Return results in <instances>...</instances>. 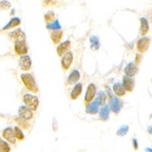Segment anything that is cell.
<instances>
[{
  "instance_id": "6da1fadb",
  "label": "cell",
  "mask_w": 152,
  "mask_h": 152,
  "mask_svg": "<svg viewBox=\"0 0 152 152\" xmlns=\"http://www.w3.org/2000/svg\"><path fill=\"white\" fill-rule=\"evenodd\" d=\"M24 86L26 87L28 90L33 93H37L38 91V87L37 85L34 77L30 74H23L21 75Z\"/></svg>"
},
{
  "instance_id": "7a4b0ae2",
  "label": "cell",
  "mask_w": 152,
  "mask_h": 152,
  "mask_svg": "<svg viewBox=\"0 0 152 152\" xmlns=\"http://www.w3.org/2000/svg\"><path fill=\"white\" fill-rule=\"evenodd\" d=\"M23 100L27 107H29L31 110H36L37 109L38 105H39V100L36 96L28 94L24 95L23 97Z\"/></svg>"
},
{
  "instance_id": "3957f363",
  "label": "cell",
  "mask_w": 152,
  "mask_h": 152,
  "mask_svg": "<svg viewBox=\"0 0 152 152\" xmlns=\"http://www.w3.org/2000/svg\"><path fill=\"white\" fill-rule=\"evenodd\" d=\"M15 51L16 52V53L19 54V55H24V54H26L28 53V47H27L25 40L15 41Z\"/></svg>"
},
{
  "instance_id": "277c9868",
  "label": "cell",
  "mask_w": 152,
  "mask_h": 152,
  "mask_svg": "<svg viewBox=\"0 0 152 152\" xmlns=\"http://www.w3.org/2000/svg\"><path fill=\"white\" fill-rule=\"evenodd\" d=\"M2 136L5 140H7L9 143L15 144L16 143V136L15 130L12 129V128H6L4 129L2 132Z\"/></svg>"
},
{
  "instance_id": "5b68a950",
  "label": "cell",
  "mask_w": 152,
  "mask_h": 152,
  "mask_svg": "<svg viewBox=\"0 0 152 152\" xmlns=\"http://www.w3.org/2000/svg\"><path fill=\"white\" fill-rule=\"evenodd\" d=\"M19 67L22 71H28L31 67V59L28 56H21L19 59Z\"/></svg>"
},
{
  "instance_id": "8992f818",
  "label": "cell",
  "mask_w": 152,
  "mask_h": 152,
  "mask_svg": "<svg viewBox=\"0 0 152 152\" xmlns=\"http://www.w3.org/2000/svg\"><path fill=\"white\" fill-rule=\"evenodd\" d=\"M73 60V56L71 52H67L65 53L64 56L62 57V61H61V64H62V69L64 70H68L71 66L72 62Z\"/></svg>"
},
{
  "instance_id": "52a82bcc",
  "label": "cell",
  "mask_w": 152,
  "mask_h": 152,
  "mask_svg": "<svg viewBox=\"0 0 152 152\" xmlns=\"http://www.w3.org/2000/svg\"><path fill=\"white\" fill-rule=\"evenodd\" d=\"M18 114L20 117L26 119V120H29L33 117V113H32L31 110L29 107H24V106H21V107H19Z\"/></svg>"
},
{
  "instance_id": "ba28073f",
  "label": "cell",
  "mask_w": 152,
  "mask_h": 152,
  "mask_svg": "<svg viewBox=\"0 0 152 152\" xmlns=\"http://www.w3.org/2000/svg\"><path fill=\"white\" fill-rule=\"evenodd\" d=\"M149 45H150V39L148 37H143L137 43V50L138 52L145 53L148 49Z\"/></svg>"
},
{
  "instance_id": "9c48e42d",
  "label": "cell",
  "mask_w": 152,
  "mask_h": 152,
  "mask_svg": "<svg viewBox=\"0 0 152 152\" xmlns=\"http://www.w3.org/2000/svg\"><path fill=\"white\" fill-rule=\"evenodd\" d=\"M95 94H96V87L93 84H91L89 85V86L88 87V89H87L86 94H85V101L87 103L91 102V100H93V99L94 98Z\"/></svg>"
},
{
  "instance_id": "30bf717a",
  "label": "cell",
  "mask_w": 152,
  "mask_h": 152,
  "mask_svg": "<svg viewBox=\"0 0 152 152\" xmlns=\"http://www.w3.org/2000/svg\"><path fill=\"white\" fill-rule=\"evenodd\" d=\"M9 36H10L12 40H15V41L25 40V34L20 28H18L15 31L11 32L9 34Z\"/></svg>"
},
{
  "instance_id": "8fae6325",
  "label": "cell",
  "mask_w": 152,
  "mask_h": 152,
  "mask_svg": "<svg viewBox=\"0 0 152 152\" xmlns=\"http://www.w3.org/2000/svg\"><path fill=\"white\" fill-rule=\"evenodd\" d=\"M123 86L125 89L128 91H132L134 86H135V82L134 80L132 79L129 76H125L123 78Z\"/></svg>"
},
{
  "instance_id": "7c38bea8",
  "label": "cell",
  "mask_w": 152,
  "mask_h": 152,
  "mask_svg": "<svg viewBox=\"0 0 152 152\" xmlns=\"http://www.w3.org/2000/svg\"><path fill=\"white\" fill-rule=\"evenodd\" d=\"M124 72L127 76L133 77V76L135 75L136 73L138 72V68H137V66L134 63H129L126 66V68H125Z\"/></svg>"
},
{
  "instance_id": "4fadbf2b",
  "label": "cell",
  "mask_w": 152,
  "mask_h": 152,
  "mask_svg": "<svg viewBox=\"0 0 152 152\" xmlns=\"http://www.w3.org/2000/svg\"><path fill=\"white\" fill-rule=\"evenodd\" d=\"M141 21V28H140V34L144 36L149 31V24L148 21L145 18H142Z\"/></svg>"
},
{
  "instance_id": "5bb4252c",
  "label": "cell",
  "mask_w": 152,
  "mask_h": 152,
  "mask_svg": "<svg viewBox=\"0 0 152 152\" xmlns=\"http://www.w3.org/2000/svg\"><path fill=\"white\" fill-rule=\"evenodd\" d=\"M81 91H82V85H81V84L76 85L74 87V88H73V90L72 91L71 94H70L71 98L72 99V100L77 99L81 94Z\"/></svg>"
},
{
  "instance_id": "9a60e30c",
  "label": "cell",
  "mask_w": 152,
  "mask_h": 152,
  "mask_svg": "<svg viewBox=\"0 0 152 152\" xmlns=\"http://www.w3.org/2000/svg\"><path fill=\"white\" fill-rule=\"evenodd\" d=\"M80 78V73L78 70H74L71 74L69 75V78H68L67 82L68 84H74L76 81H78Z\"/></svg>"
},
{
  "instance_id": "2e32d148",
  "label": "cell",
  "mask_w": 152,
  "mask_h": 152,
  "mask_svg": "<svg viewBox=\"0 0 152 152\" xmlns=\"http://www.w3.org/2000/svg\"><path fill=\"white\" fill-rule=\"evenodd\" d=\"M113 91L119 97H122L126 94V89L124 86L119 83H116L113 85Z\"/></svg>"
},
{
  "instance_id": "e0dca14e",
  "label": "cell",
  "mask_w": 152,
  "mask_h": 152,
  "mask_svg": "<svg viewBox=\"0 0 152 152\" xmlns=\"http://www.w3.org/2000/svg\"><path fill=\"white\" fill-rule=\"evenodd\" d=\"M21 24V20L18 18H13L10 20L9 23L3 28V30H8L10 28H15V27L18 26L19 24Z\"/></svg>"
},
{
  "instance_id": "ac0fdd59",
  "label": "cell",
  "mask_w": 152,
  "mask_h": 152,
  "mask_svg": "<svg viewBox=\"0 0 152 152\" xmlns=\"http://www.w3.org/2000/svg\"><path fill=\"white\" fill-rule=\"evenodd\" d=\"M70 44H71V43H70V41H69V40L65 41L64 43H61L60 45L57 47V53H58V55L62 56V54L64 53L66 50L69 49V47H70Z\"/></svg>"
},
{
  "instance_id": "d6986e66",
  "label": "cell",
  "mask_w": 152,
  "mask_h": 152,
  "mask_svg": "<svg viewBox=\"0 0 152 152\" xmlns=\"http://www.w3.org/2000/svg\"><path fill=\"white\" fill-rule=\"evenodd\" d=\"M62 34H63L62 31H56L53 32L52 34H51V39L55 44H58L60 42L62 37Z\"/></svg>"
},
{
  "instance_id": "ffe728a7",
  "label": "cell",
  "mask_w": 152,
  "mask_h": 152,
  "mask_svg": "<svg viewBox=\"0 0 152 152\" xmlns=\"http://www.w3.org/2000/svg\"><path fill=\"white\" fill-rule=\"evenodd\" d=\"M11 149L8 143L4 142L2 138H0V152H9Z\"/></svg>"
},
{
  "instance_id": "44dd1931",
  "label": "cell",
  "mask_w": 152,
  "mask_h": 152,
  "mask_svg": "<svg viewBox=\"0 0 152 152\" xmlns=\"http://www.w3.org/2000/svg\"><path fill=\"white\" fill-rule=\"evenodd\" d=\"M15 121L17 122L18 125L21 126L24 129H27L28 128V124L26 123V119H23V118H16Z\"/></svg>"
},
{
  "instance_id": "7402d4cb",
  "label": "cell",
  "mask_w": 152,
  "mask_h": 152,
  "mask_svg": "<svg viewBox=\"0 0 152 152\" xmlns=\"http://www.w3.org/2000/svg\"><path fill=\"white\" fill-rule=\"evenodd\" d=\"M54 17V12H52V11H50L45 15V17H44V19H45L46 22L47 23H51L53 21Z\"/></svg>"
},
{
  "instance_id": "603a6c76",
  "label": "cell",
  "mask_w": 152,
  "mask_h": 152,
  "mask_svg": "<svg viewBox=\"0 0 152 152\" xmlns=\"http://www.w3.org/2000/svg\"><path fill=\"white\" fill-rule=\"evenodd\" d=\"M11 3L6 0H3L0 2V9L1 10H8L10 9Z\"/></svg>"
},
{
  "instance_id": "cb8c5ba5",
  "label": "cell",
  "mask_w": 152,
  "mask_h": 152,
  "mask_svg": "<svg viewBox=\"0 0 152 152\" xmlns=\"http://www.w3.org/2000/svg\"><path fill=\"white\" fill-rule=\"evenodd\" d=\"M100 116L103 118V119H107L109 116V110H108V108L107 107H104L101 109L100 113Z\"/></svg>"
},
{
  "instance_id": "d4e9b609",
  "label": "cell",
  "mask_w": 152,
  "mask_h": 152,
  "mask_svg": "<svg viewBox=\"0 0 152 152\" xmlns=\"http://www.w3.org/2000/svg\"><path fill=\"white\" fill-rule=\"evenodd\" d=\"M14 130H15V133L16 138H18L19 140H23V139L24 138V135H23L22 132H21V130L18 127H15Z\"/></svg>"
},
{
  "instance_id": "484cf974",
  "label": "cell",
  "mask_w": 152,
  "mask_h": 152,
  "mask_svg": "<svg viewBox=\"0 0 152 152\" xmlns=\"http://www.w3.org/2000/svg\"><path fill=\"white\" fill-rule=\"evenodd\" d=\"M119 100H117V99H115L113 102L112 104V110L114 111L115 113H117L119 111Z\"/></svg>"
},
{
  "instance_id": "4316f807",
  "label": "cell",
  "mask_w": 152,
  "mask_h": 152,
  "mask_svg": "<svg viewBox=\"0 0 152 152\" xmlns=\"http://www.w3.org/2000/svg\"><path fill=\"white\" fill-rule=\"evenodd\" d=\"M97 104H98V102L96 101L95 103L91 104L90 107H89L88 112L90 113H96V112L97 111Z\"/></svg>"
},
{
  "instance_id": "83f0119b",
  "label": "cell",
  "mask_w": 152,
  "mask_h": 152,
  "mask_svg": "<svg viewBox=\"0 0 152 152\" xmlns=\"http://www.w3.org/2000/svg\"><path fill=\"white\" fill-rule=\"evenodd\" d=\"M128 129H129L128 126H122L121 128H120L119 130H118L117 135H126V132H127V131H128Z\"/></svg>"
},
{
  "instance_id": "f1b7e54d",
  "label": "cell",
  "mask_w": 152,
  "mask_h": 152,
  "mask_svg": "<svg viewBox=\"0 0 152 152\" xmlns=\"http://www.w3.org/2000/svg\"><path fill=\"white\" fill-rule=\"evenodd\" d=\"M47 28H48L49 29H59V28H60V25H59V21H56L55 22L52 23V24H48V25H47Z\"/></svg>"
},
{
  "instance_id": "f546056e",
  "label": "cell",
  "mask_w": 152,
  "mask_h": 152,
  "mask_svg": "<svg viewBox=\"0 0 152 152\" xmlns=\"http://www.w3.org/2000/svg\"><path fill=\"white\" fill-rule=\"evenodd\" d=\"M51 1H52V0H43V2H44L45 4H49Z\"/></svg>"
}]
</instances>
